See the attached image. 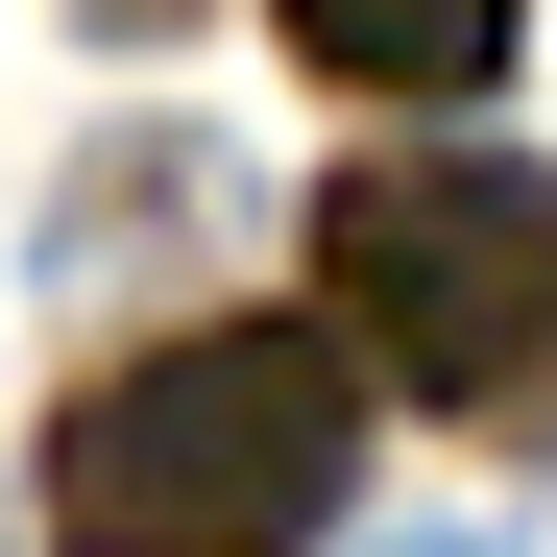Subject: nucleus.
I'll list each match as a JSON object with an SVG mask.
<instances>
[{
    "label": "nucleus",
    "mask_w": 557,
    "mask_h": 557,
    "mask_svg": "<svg viewBox=\"0 0 557 557\" xmlns=\"http://www.w3.org/2000/svg\"><path fill=\"white\" fill-rule=\"evenodd\" d=\"M339 363H388L412 412H509L557 363V170L533 146H363L315 195Z\"/></svg>",
    "instance_id": "f03ea898"
},
{
    "label": "nucleus",
    "mask_w": 557,
    "mask_h": 557,
    "mask_svg": "<svg viewBox=\"0 0 557 557\" xmlns=\"http://www.w3.org/2000/svg\"><path fill=\"white\" fill-rule=\"evenodd\" d=\"M363 485V363L339 315H195L49 412V533L73 557H315Z\"/></svg>",
    "instance_id": "f257e3e1"
},
{
    "label": "nucleus",
    "mask_w": 557,
    "mask_h": 557,
    "mask_svg": "<svg viewBox=\"0 0 557 557\" xmlns=\"http://www.w3.org/2000/svg\"><path fill=\"white\" fill-rule=\"evenodd\" d=\"M73 25H98V49H146V25H195V0H73Z\"/></svg>",
    "instance_id": "20e7f679"
},
{
    "label": "nucleus",
    "mask_w": 557,
    "mask_h": 557,
    "mask_svg": "<svg viewBox=\"0 0 557 557\" xmlns=\"http://www.w3.org/2000/svg\"><path fill=\"white\" fill-rule=\"evenodd\" d=\"M388 557H485V533H388Z\"/></svg>",
    "instance_id": "39448f33"
},
{
    "label": "nucleus",
    "mask_w": 557,
    "mask_h": 557,
    "mask_svg": "<svg viewBox=\"0 0 557 557\" xmlns=\"http://www.w3.org/2000/svg\"><path fill=\"white\" fill-rule=\"evenodd\" d=\"M339 98H485V73L533 49V0H267Z\"/></svg>",
    "instance_id": "7ed1b4c3"
}]
</instances>
